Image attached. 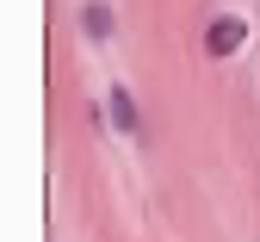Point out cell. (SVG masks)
Masks as SVG:
<instances>
[{
	"label": "cell",
	"mask_w": 260,
	"mask_h": 242,
	"mask_svg": "<svg viewBox=\"0 0 260 242\" xmlns=\"http://www.w3.org/2000/svg\"><path fill=\"white\" fill-rule=\"evenodd\" d=\"M242 44H248V19L242 13H217L211 25H205V50L223 62V56H242Z\"/></svg>",
	"instance_id": "6da1fadb"
},
{
	"label": "cell",
	"mask_w": 260,
	"mask_h": 242,
	"mask_svg": "<svg viewBox=\"0 0 260 242\" xmlns=\"http://www.w3.org/2000/svg\"><path fill=\"white\" fill-rule=\"evenodd\" d=\"M81 31H87V38H112V7H106V0H87V7H81Z\"/></svg>",
	"instance_id": "3957f363"
},
{
	"label": "cell",
	"mask_w": 260,
	"mask_h": 242,
	"mask_svg": "<svg viewBox=\"0 0 260 242\" xmlns=\"http://www.w3.org/2000/svg\"><path fill=\"white\" fill-rule=\"evenodd\" d=\"M112 124H118L124 137L143 130V112H137V99H130V87H112Z\"/></svg>",
	"instance_id": "7a4b0ae2"
}]
</instances>
